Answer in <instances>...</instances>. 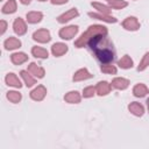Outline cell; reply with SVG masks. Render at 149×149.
<instances>
[{"instance_id": "6da1fadb", "label": "cell", "mask_w": 149, "mask_h": 149, "mask_svg": "<svg viewBox=\"0 0 149 149\" xmlns=\"http://www.w3.org/2000/svg\"><path fill=\"white\" fill-rule=\"evenodd\" d=\"M87 45L94 57L101 64H109L115 61L116 51L112 41L106 36V34L94 35L87 42Z\"/></svg>"}, {"instance_id": "7a4b0ae2", "label": "cell", "mask_w": 149, "mask_h": 149, "mask_svg": "<svg viewBox=\"0 0 149 149\" xmlns=\"http://www.w3.org/2000/svg\"><path fill=\"white\" fill-rule=\"evenodd\" d=\"M98 34H107L106 28L102 27V26H91V27H88V30L86 33H84L78 41H76V47H78V48L84 47L85 44H87L90 38H92L94 35H98Z\"/></svg>"}, {"instance_id": "3957f363", "label": "cell", "mask_w": 149, "mask_h": 149, "mask_svg": "<svg viewBox=\"0 0 149 149\" xmlns=\"http://www.w3.org/2000/svg\"><path fill=\"white\" fill-rule=\"evenodd\" d=\"M78 31V27L77 26H70V27H66V28H63L61 31H59V35L62 38H66V40H70L72 38Z\"/></svg>"}, {"instance_id": "277c9868", "label": "cell", "mask_w": 149, "mask_h": 149, "mask_svg": "<svg viewBox=\"0 0 149 149\" xmlns=\"http://www.w3.org/2000/svg\"><path fill=\"white\" fill-rule=\"evenodd\" d=\"M34 38H35L36 41H38V42L44 43V42L50 41V34H49V31L45 30V29H40V30H37V31L34 34Z\"/></svg>"}, {"instance_id": "5b68a950", "label": "cell", "mask_w": 149, "mask_h": 149, "mask_svg": "<svg viewBox=\"0 0 149 149\" xmlns=\"http://www.w3.org/2000/svg\"><path fill=\"white\" fill-rule=\"evenodd\" d=\"M77 15H78L77 9H76V8H72V9H70L69 12L64 13L63 15H61V16L58 17V21H59V22H66V21L73 19L74 16H77Z\"/></svg>"}, {"instance_id": "8992f818", "label": "cell", "mask_w": 149, "mask_h": 149, "mask_svg": "<svg viewBox=\"0 0 149 149\" xmlns=\"http://www.w3.org/2000/svg\"><path fill=\"white\" fill-rule=\"evenodd\" d=\"M68 51V47L65 44L62 43H56L52 45V54L55 56H62L63 54H65Z\"/></svg>"}, {"instance_id": "52a82bcc", "label": "cell", "mask_w": 149, "mask_h": 149, "mask_svg": "<svg viewBox=\"0 0 149 149\" xmlns=\"http://www.w3.org/2000/svg\"><path fill=\"white\" fill-rule=\"evenodd\" d=\"M123 27L126 29H132V30H136L139 28V22L135 17H128L125 22H123Z\"/></svg>"}, {"instance_id": "ba28073f", "label": "cell", "mask_w": 149, "mask_h": 149, "mask_svg": "<svg viewBox=\"0 0 149 149\" xmlns=\"http://www.w3.org/2000/svg\"><path fill=\"white\" fill-rule=\"evenodd\" d=\"M14 30H15L19 35H22V34H24V31H26V24L23 23V21H22L20 17L16 19L15 22H14Z\"/></svg>"}, {"instance_id": "9c48e42d", "label": "cell", "mask_w": 149, "mask_h": 149, "mask_svg": "<svg viewBox=\"0 0 149 149\" xmlns=\"http://www.w3.org/2000/svg\"><path fill=\"white\" fill-rule=\"evenodd\" d=\"M44 94H45V88L43 86H38L31 92V98L35 100H41L44 97Z\"/></svg>"}, {"instance_id": "30bf717a", "label": "cell", "mask_w": 149, "mask_h": 149, "mask_svg": "<svg viewBox=\"0 0 149 149\" xmlns=\"http://www.w3.org/2000/svg\"><path fill=\"white\" fill-rule=\"evenodd\" d=\"M109 90H111V87H109L108 83H106V81H100V83H98V85H97V91H98V93H99L100 95L107 94V93L109 92Z\"/></svg>"}, {"instance_id": "8fae6325", "label": "cell", "mask_w": 149, "mask_h": 149, "mask_svg": "<svg viewBox=\"0 0 149 149\" xmlns=\"http://www.w3.org/2000/svg\"><path fill=\"white\" fill-rule=\"evenodd\" d=\"M129 111L134 113L135 115H142L143 114V107L139 102H132L129 105Z\"/></svg>"}, {"instance_id": "7c38bea8", "label": "cell", "mask_w": 149, "mask_h": 149, "mask_svg": "<svg viewBox=\"0 0 149 149\" xmlns=\"http://www.w3.org/2000/svg\"><path fill=\"white\" fill-rule=\"evenodd\" d=\"M112 86L115 88H126L128 86V80H126L123 78H116L113 80Z\"/></svg>"}, {"instance_id": "4fadbf2b", "label": "cell", "mask_w": 149, "mask_h": 149, "mask_svg": "<svg viewBox=\"0 0 149 149\" xmlns=\"http://www.w3.org/2000/svg\"><path fill=\"white\" fill-rule=\"evenodd\" d=\"M148 93V88L143 85V84H139V85H136L135 87H134V94L136 95V97H143V95H146Z\"/></svg>"}, {"instance_id": "5bb4252c", "label": "cell", "mask_w": 149, "mask_h": 149, "mask_svg": "<svg viewBox=\"0 0 149 149\" xmlns=\"http://www.w3.org/2000/svg\"><path fill=\"white\" fill-rule=\"evenodd\" d=\"M34 76H37V77H43V74H44V71H43V69H41V68H38L36 64H30L29 65V69H28Z\"/></svg>"}, {"instance_id": "9a60e30c", "label": "cell", "mask_w": 149, "mask_h": 149, "mask_svg": "<svg viewBox=\"0 0 149 149\" xmlns=\"http://www.w3.org/2000/svg\"><path fill=\"white\" fill-rule=\"evenodd\" d=\"M33 54L35 55V57H40V58L48 57V51L45 49H43V48H40V47L33 48Z\"/></svg>"}, {"instance_id": "2e32d148", "label": "cell", "mask_w": 149, "mask_h": 149, "mask_svg": "<svg viewBox=\"0 0 149 149\" xmlns=\"http://www.w3.org/2000/svg\"><path fill=\"white\" fill-rule=\"evenodd\" d=\"M90 77H91V74L87 72V70L86 69H81L74 74L73 80H81V79H86V78H90Z\"/></svg>"}, {"instance_id": "e0dca14e", "label": "cell", "mask_w": 149, "mask_h": 149, "mask_svg": "<svg viewBox=\"0 0 149 149\" xmlns=\"http://www.w3.org/2000/svg\"><path fill=\"white\" fill-rule=\"evenodd\" d=\"M119 65H120L121 68H123V69H127V68H132L133 62H132L130 57L126 55V56H123V57L119 61Z\"/></svg>"}, {"instance_id": "ac0fdd59", "label": "cell", "mask_w": 149, "mask_h": 149, "mask_svg": "<svg viewBox=\"0 0 149 149\" xmlns=\"http://www.w3.org/2000/svg\"><path fill=\"white\" fill-rule=\"evenodd\" d=\"M27 19H28L29 22L35 23V22H38L42 19V14L41 13H37V12H31V13L27 14Z\"/></svg>"}, {"instance_id": "d6986e66", "label": "cell", "mask_w": 149, "mask_h": 149, "mask_svg": "<svg viewBox=\"0 0 149 149\" xmlns=\"http://www.w3.org/2000/svg\"><path fill=\"white\" fill-rule=\"evenodd\" d=\"M20 44H21L20 41L16 40V38H14V37H9V40H7L6 43H5V45H6L7 49H14V48H17V47H20Z\"/></svg>"}, {"instance_id": "ffe728a7", "label": "cell", "mask_w": 149, "mask_h": 149, "mask_svg": "<svg viewBox=\"0 0 149 149\" xmlns=\"http://www.w3.org/2000/svg\"><path fill=\"white\" fill-rule=\"evenodd\" d=\"M65 100L69 102H78L80 100V97H79L78 92H70L69 94L65 95Z\"/></svg>"}, {"instance_id": "44dd1931", "label": "cell", "mask_w": 149, "mask_h": 149, "mask_svg": "<svg viewBox=\"0 0 149 149\" xmlns=\"http://www.w3.org/2000/svg\"><path fill=\"white\" fill-rule=\"evenodd\" d=\"M27 59V56L24 54H14L12 56V61L15 63V64H21L23 63L24 61Z\"/></svg>"}, {"instance_id": "7402d4cb", "label": "cell", "mask_w": 149, "mask_h": 149, "mask_svg": "<svg viewBox=\"0 0 149 149\" xmlns=\"http://www.w3.org/2000/svg\"><path fill=\"white\" fill-rule=\"evenodd\" d=\"M7 83H8V85H13V86H16V87H20L21 86V84H20V81H19V79L14 76V73H9V76L7 77Z\"/></svg>"}, {"instance_id": "603a6c76", "label": "cell", "mask_w": 149, "mask_h": 149, "mask_svg": "<svg viewBox=\"0 0 149 149\" xmlns=\"http://www.w3.org/2000/svg\"><path fill=\"white\" fill-rule=\"evenodd\" d=\"M14 10H15V2H14V0H9V2L2 9L3 13H13Z\"/></svg>"}, {"instance_id": "cb8c5ba5", "label": "cell", "mask_w": 149, "mask_h": 149, "mask_svg": "<svg viewBox=\"0 0 149 149\" xmlns=\"http://www.w3.org/2000/svg\"><path fill=\"white\" fill-rule=\"evenodd\" d=\"M90 16H92V17H98L99 20H105V21H107V22H115V19L109 17V16H105V15H101V14H93V13H90Z\"/></svg>"}, {"instance_id": "d4e9b609", "label": "cell", "mask_w": 149, "mask_h": 149, "mask_svg": "<svg viewBox=\"0 0 149 149\" xmlns=\"http://www.w3.org/2000/svg\"><path fill=\"white\" fill-rule=\"evenodd\" d=\"M21 74H22V77L24 78V80H26V83H27V86H31L33 84H35V80H34V79H33L26 71H22Z\"/></svg>"}, {"instance_id": "484cf974", "label": "cell", "mask_w": 149, "mask_h": 149, "mask_svg": "<svg viewBox=\"0 0 149 149\" xmlns=\"http://www.w3.org/2000/svg\"><path fill=\"white\" fill-rule=\"evenodd\" d=\"M8 99L12 100L13 102H16V101H19L21 99V95L17 92H9L8 93Z\"/></svg>"}, {"instance_id": "4316f807", "label": "cell", "mask_w": 149, "mask_h": 149, "mask_svg": "<svg viewBox=\"0 0 149 149\" xmlns=\"http://www.w3.org/2000/svg\"><path fill=\"white\" fill-rule=\"evenodd\" d=\"M127 3L125 1H121V0H113L111 1V6L113 8H121V7H125Z\"/></svg>"}, {"instance_id": "83f0119b", "label": "cell", "mask_w": 149, "mask_h": 149, "mask_svg": "<svg viewBox=\"0 0 149 149\" xmlns=\"http://www.w3.org/2000/svg\"><path fill=\"white\" fill-rule=\"evenodd\" d=\"M148 64H149V52H147L144 55V57H143V59H142V62H141V64L139 66V70H143Z\"/></svg>"}, {"instance_id": "f1b7e54d", "label": "cell", "mask_w": 149, "mask_h": 149, "mask_svg": "<svg viewBox=\"0 0 149 149\" xmlns=\"http://www.w3.org/2000/svg\"><path fill=\"white\" fill-rule=\"evenodd\" d=\"M101 70H102L104 72H108V73H115V72H116L115 68L112 66V65H109L108 68H107V65H104V66H101Z\"/></svg>"}, {"instance_id": "f546056e", "label": "cell", "mask_w": 149, "mask_h": 149, "mask_svg": "<svg viewBox=\"0 0 149 149\" xmlns=\"http://www.w3.org/2000/svg\"><path fill=\"white\" fill-rule=\"evenodd\" d=\"M95 8H98L100 12H104L105 14H107L108 13V9H107V7H105V6H102V5H99V3H92Z\"/></svg>"}, {"instance_id": "4dcf8cb0", "label": "cell", "mask_w": 149, "mask_h": 149, "mask_svg": "<svg viewBox=\"0 0 149 149\" xmlns=\"http://www.w3.org/2000/svg\"><path fill=\"white\" fill-rule=\"evenodd\" d=\"M93 91H94V90H93L92 86L85 88V90H84V97H92V95H93Z\"/></svg>"}, {"instance_id": "1f68e13d", "label": "cell", "mask_w": 149, "mask_h": 149, "mask_svg": "<svg viewBox=\"0 0 149 149\" xmlns=\"http://www.w3.org/2000/svg\"><path fill=\"white\" fill-rule=\"evenodd\" d=\"M68 0H51V2L52 3H64V2H66Z\"/></svg>"}, {"instance_id": "d6a6232c", "label": "cell", "mask_w": 149, "mask_h": 149, "mask_svg": "<svg viewBox=\"0 0 149 149\" xmlns=\"http://www.w3.org/2000/svg\"><path fill=\"white\" fill-rule=\"evenodd\" d=\"M21 2H22V3H29L30 0H21Z\"/></svg>"}, {"instance_id": "836d02e7", "label": "cell", "mask_w": 149, "mask_h": 149, "mask_svg": "<svg viewBox=\"0 0 149 149\" xmlns=\"http://www.w3.org/2000/svg\"><path fill=\"white\" fill-rule=\"evenodd\" d=\"M147 102H148V108H149V99L147 100Z\"/></svg>"}, {"instance_id": "e575fe53", "label": "cell", "mask_w": 149, "mask_h": 149, "mask_svg": "<svg viewBox=\"0 0 149 149\" xmlns=\"http://www.w3.org/2000/svg\"><path fill=\"white\" fill-rule=\"evenodd\" d=\"M40 1H44V0H40Z\"/></svg>"}]
</instances>
